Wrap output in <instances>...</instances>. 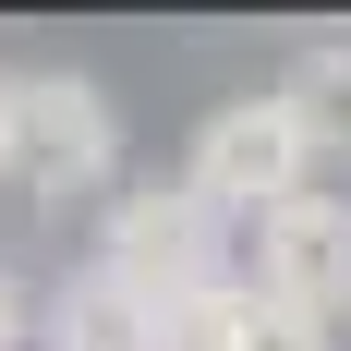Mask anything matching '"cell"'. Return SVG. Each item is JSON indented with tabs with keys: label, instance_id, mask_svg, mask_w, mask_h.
<instances>
[{
	"label": "cell",
	"instance_id": "cell-7",
	"mask_svg": "<svg viewBox=\"0 0 351 351\" xmlns=\"http://www.w3.org/2000/svg\"><path fill=\"white\" fill-rule=\"evenodd\" d=\"M291 109L315 121V145H351V49H303V73H291Z\"/></svg>",
	"mask_w": 351,
	"mask_h": 351
},
{
	"label": "cell",
	"instance_id": "cell-9",
	"mask_svg": "<svg viewBox=\"0 0 351 351\" xmlns=\"http://www.w3.org/2000/svg\"><path fill=\"white\" fill-rule=\"evenodd\" d=\"M0 170H12V73H0Z\"/></svg>",
	"mask_w": 351,
	"mask_h": 351
},
{
	"label": "cell",
	"instance_id": "cell-1",
	"mask_svg": "<svg viewBox=\"0 0 351 351\" xmlns=\"http://www.w3.org/2000/svg\"><path fill=\"white\" fill-rule=\"evenodd\" d=\"M85 267L121 279L145 315H170V303H194V291L230 279V218H218L206 194H182V182H121L97 206V254H85Z\"/></svg>",
	"mask_w": 351,
	"mask_h": 351
},
{
	"label": "cell",
	"instance_id": "cell-8",
	"mask_svg": "<svg viewBox=\"0 0 351 351\" xmlns=\"http://www.w3.org/2000/svg\"><path fill=\"white\" fill-rule=\"evenodd\" d=\"M0 351H36V303H25L12 267H0Z\"/></svg>",
	"mask_w": 351,
	"mask_h": 351
},
{
	"label": "cell",
	"instance_id": "cell-3",
	"mask_svg": "<svg viewBox=\"0 0 351 351\" xmlns=\"http://www.w3.org/2000/svg\"><path fill=\"white\" fill-rule=\"evenodd\" d=\"M12 182L36 206L121 194V109H109L97 73H25L12 85Z\"/></svg>",
	"mask_w": 351,
	"mask_h": 351
},
{
	"label": "cell",
	"instance_id": "cell-5",
	"mask_svg": "<svg viewBox=\"0 0 351 351\" xmlns=\"http://www.w3.org/2000/svg\"><path fill=\"white\" fill-rule=\"evenodd\" d=\"M158 351H339L315 315H291V303H267V291L230 267L218 291H194V303H170L158 315Z\"/></svg>",
	"mask_w": 351,
	"mask_h": 351
},
{
	"label": "cell",
	"instance_id": "cell-4",
	"mask_svg": "<svg viewBox=\"0 0 351 351\" xmlns=\"http://www.w3.org/2000/svg\"><path fill=\"white\" fill-rule=\"evenodd\" d=\"M267 303H291V315H315V327H339L351 315V194H291V206H267L254 218V267H243Z\"/></svg>",
	"mask_w": 351,
	"mask_h": 351
},
{
	"label": "cell",
	"instance_id": "cell-6",
	"mask_svg": "<svg viewBox=\"0 0 351 351\" xmlns=\"http://www.w3.org/2000/svg\"><path fill=\"white\" fill-rule=\"evenodd\" d=\"M36 351H158V315H145L121 279L73 267V279L36 303Z\"/></svg>",
	"mask_w": 351,
	"mask_h": 351
},
{
	"label": "cell",
	"instance_id": "cell-2",
	"mask_svg": "<svg viewBox=\"0 0 351 351\" xmlns=\"http://www.w3.org/2000/svg\"><path fill=\"white\" fill-rule=\"evenodd\" d=\"M315 121L291 109V85H254V97H218L206 121H194V170H182V194H206L218 218H267L291 206V194H315Z\"/></svg>",
	"mask_w": 351,
	"mask_h": 351
}]
</instances>
